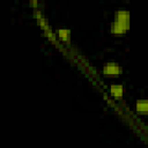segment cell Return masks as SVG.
<instances>
[{
	"label": "cell",
	"instance_id": "cell-1",
	"mask_svg": "<svg viewBox=\"0 0 148 148\" xmlns=\"http://www.w3.org/2000/svg\"><path fill=\"white\" fill-rule=\"evenodd\" d=\"M130 29V13L127 10H118L114 14V22L111 25V32L116 35L125 34Z\"/></svg>",
	"mask_w": 148,
	"mask_h": 148
},
{
	"label": "cell",
	"instance_id": "cell-2",
	"mask_svg": "<svg viewBox=\"0 0 148 148\" xmlns=\"http://www.w3.org/2000/svg\"><path fill=\"white\" fill-rule=\"evenodd\" d=\"M103 74L108 77H116L121 74V67L117 62H106L103 66Z\"/></svg>",
	"mask_w": 148,
	"mask_h": 148
},
{
	"label": "cell",
	"instance_id": "cell-3",
	"mask_svg": "<svg viewBox=\"0 0 148 148\" xmlns=\"http://www.w3.org/2000/svg\"><path fill=\"white\" fill-rule=\"evenodd\" d=\"M135 110L140 114H148V99H139V101H136Z\"/></svg>",
	"mask_w": 148,
	"mask_h": 148
},
{
	"label": "cell",
	"instance_id": "cell-4",
	"mask_svg": "<svg viewBox=\"0 0 148 148\" xmlns=\"http://www.w3.org/2000/svg\"><path fill=\"white\" fill-rule=\"evenodd\" d=\"M110 92L114 98H121L124 94V87L121 84H112L110 87Z\"/></svg>",
	"mask_w": 148,
	"mask_h": 148
},
{
	"label": "cell",
	"instance_id": "cell-5",
	"mask_svg": "<svg viewBox=\"0 0 148 148\" xmlns=\"http://www.w3.org/2000/svg\"><path fill=\"white\" fill-rule=\"evenodd\" d=\"M58 36L61 40L64 42H69L71 39V30L69 29H59L58 30Z\"/></svg>",
	"mask_w": 148,
	"mask_h": 148
}]
</instances>
